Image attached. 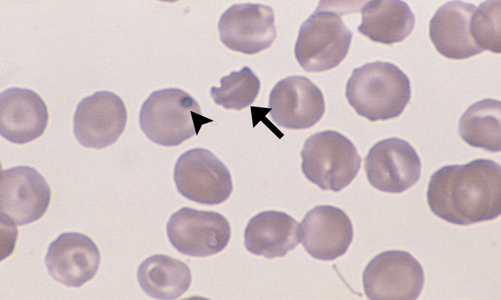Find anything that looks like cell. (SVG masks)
<instances>
[{
    "label": "cell",
    "mask_w": 501,
    "mask_h": 300,
    "mask_svg": "<svg viewBox=\"0 0 501 300\" xmlns=\"http://www.w3.org/2000/svg\"><path fill=\"white\" fill-rule=\"evenodd\" d=\"M269 106L276 124L294 129L313 127L325 111L320 89L308 78L297 75L287 77L276 84L270 95Z\"/></svg>",
    "instance_id": "13"
},
{
    "label": "cell",
    "mask_w": 501,
    "mask_h": 300,
    "mask_svg": "<svg viewBox=\"0 0 501 300\" xmlns=\"http://www.w3.org/2000/svg\"><path fill=\"white\" fill-rule=\"evenodd\" d=\"M47 106L33 90L12 87L0 94V133L8 141L24 144L41 136L47 126Z\"/></svg>",
    "instance_id": "16"
},
{
    "label": "cell",
    "mask_w": 501,
    "mask_h": 300,
    "mask_svg": "<svg viewBox=\"0 0 501 300\" xmlns=\"http://www.w3.org/2000/svg\"><path fill=\"white\" fill-rule=\"evenodd\" d=\"M220 84V87L210 89L214 102L226 109L238 110L251 105L260 88L259 79L248 66L223 77Z\"/></svg>",
    "instance_id": "22"
},
{
    "label": "cell",
    "mask_w": 501,
    "mask_h": 300,
    "mask_svg": "<svg viewBox=\"0 0 501 300\" xmlns=\"http://www.w3.org/2000/svg\"><path fill=\"white\" fill-rule=\"evenodd\" d=\"M361 12L362 22L358 31L375 42L391 44L402 42L414 26V15L402 0H370Z\"/></svg>",
    "instance_id": "19"
},
{
    "label": "cell",
    "mask_w": 501,
    "mask_h": 300,
    "mask_svg": "<svg viewBox=\"0 0 501 300\" xmlns=\"http://www.w3.org/2000/svg\"><path fill=\"white\" fill-rule=\"evenodd\" d=\"M166 232L171 244L180 253L205 257L227 246L231 228L226 217L218 213L183 207L171 215Z\"/></svg>",
    "instance_id": "8"
},
{
    "label": "cell",
    "mask_w": 501,
    "mask_h": 300,
    "mask_svg": "<svg viewBox=\"0 0 501 300\" xmlns=\"http://www.w3.org/2000/svg\"><path fill=\"white\" fill-rule=\"evenodd\" d=\"M501 0H487L481 2L472 15L471 33L483 51L501 53Z\"/></svg>",
    "instance_id": "23"
},
{
    "label": "cell",
    "mask_w": 501,
    "mask_h": 300,
    "mask_svg": "<svg viewBox=\"0 0 501 300\" xmlns=\"http://www.w3.org/2000/svg\"><path fill=\"white\" fill-rule=\"evenodd\" d=\"M301 240L300 225L286 213L260 212L248 222L244 244L250 253L267 258L285 256Z\"/></svg>",
    "instance_id": "18"
},
{
    "label": "cell",
    "mask_w": 501,
    "mask_h": 300,
    "mask_svg": "<svg viewBox=\"0 0 501 300\" xmlns=\"http://www.w3.org/2000/svg\"><path fill=\"white\" fill-rule=\"evenodd\" d=\"M345 96L360 116L372 122L386 120L399 116L410 102V81L392 63H369L353 70Z\"/></svg>",
    "instance_id": "2"
},
{
    "label": "cell",
    "mask_w": 501,
    "mask_h": 300,
    "mask_svg": "<svg viewBox=\"0 0 501 300\" xmlns=\"http://www.w3.org/2000/svg\"><path fill=\"white\" fill-rule=\"evenodd\" d=\"M425 281L418 261L408 252L389 250L373 258L363 274L366 296L371 300H415Z\"/></svg>",
    "instance_id": "6"
},
{
    "label": "cell",
    "mask_w": 501,
    "mask_h": 300,
    "mask_svg": "<svg viewBox=\"0 0 501 300\" xmlns=\"http://www.w3.org/2000/svg\"><path fill=\"white\" fill-rule=\"evenodd\" d=\"M139 121L151 141L171 147L197 135L203 124L213 120L202 115L198 103L187 92L169 88L151 93L142 105Z\"/></svg>",
    "instance_id": "3"
},
{
    "label": "cell",
    "mask_w": 501,
    "mask_h": 300,
    "mask_svg": "<svg viewBox=\"0 0 501 300\" xmlns=\"http://www.w3.org/2000/svg\"><path fill=\"white\" fill-rule=\"evenodd\" d=\"M127 120L125 105L118 95L97 91L78 104L73 116L74 134L84 147L103 149L116 141Z\"/></svg>",
    "instance_id": "11"
},
{
    "label": "cell",
    "mask_w": 501,
    "mask_h": 300,
    "mask_svg": "<svg viewBox=\"0 0 501 300\" xmlns=\"http://www.w3.org/2000/svg\"><path fill=\"white\" fill-rule=\"evenodd\" d=\"M476 8L472 3L452 0L437 10L430 21L429 36L439 53L449 59L462 60L483 51L470 30Z\"/></svg>",
    "instance_id": "17"
},
{
    "label": "cell",
    "mask_w": 501,
    "mask_h": 300,
    "mask_svg": "<svg viewBox=\"0 0 501 300\" xmlns=\"http://www.w3.org/2000/svg\"><path fill=\"white\" fill-rule=\"evenodd\" d=\"M137 279L148 296L160 300H174L190 287L191 271L183 262L170 256L156 254L143 261L137 269Z\"/></svg>",
    "instance_id": "20"
},
{
    "label": "cell",
    "mask_w": 501,
    "mask_h": 300,
    "mask_svg": "<svg viewBox=\"0 0 501 300\" xmlns=\"http://www.w3.org/2000/svg\"><path fill=\"white\" fill-rule=\"evenodd\" d=\"M421 164L416 150L397 137L376 143L364 158V169L372 187L386 193H399L415 184Z\"/></svg>",
    "instance_id": "10"
},
{
    "label": "cell",
    "mask_w": 501,
    "mask_h": 300,
    "mask_svg": "<svg viewBox=\"0 0 501 300\" xmlns=\"http://www.w3.org/2000/svg\"><path fill=\"white\" fill-rule=\"evenodd\" d=\"M174 180L181 194L205 205L224 202L233 188L226 166L212 152L200 148L180 156L175 166Z\"/></svg>",
    "instance_id": "7"
},
{
    "label": "cell",
    "mask_w": 501,
    "mask_h": 300,
    "mask_svg": "<svg viewBox=\"0 0 501 300\" xmlns=\"http://www.w3.org/2000/svg\"><path fill=\"white\" fill-rule=\"evenodd\" d=\"M501 103L487 98L471 105L461 116L458 132L468 145L492 152L501 150Z\"/></svg>",
    "instance_id": "21"
},
{
    "label": "cell",
    "mask_w": 501,
    "mask_h": 300,
    "mask_svg": "<svg viewBox=\"0 0 501 300\" xmlns=\"http://www.w3.org/2000/svg\"><path fill=\"white\" fill-rule=\"evenodd\" d=\"M300 155L304 175L323 191H340L352 181L361 168L362 159L354 145L334 130L311 135Z\"/></svg>",
    "instance_id": "5"
},
{
    "label": "cell",
    "mask_w": 501,
    "mask_h": 300,
    "mask_svg": "<svg viewBox=\"0 0 501 300\" xmlns=\"http://www.w3.org/2000/svg\"><path fill=\"white\" fill-rule=\"evenodd\" d=\"M501 170L499 164L487 159L440 168L429 183L427 198L431 211L458 225L496 218L501 214Z\"/></svg>",
    "instance_id": "1"
},
{
    "label": "cell",
    "mask_w": 501,
    "mask_h": 300,
    "mask_svg": "<svg viewBox=\"0 0 501 300\" xmlns=\"http://www.w3.org/2000/svg\"><path fill=\"white\" fill-rule=\"evenodd\" d=\"M51 200L46 180L35 169L18 166L1 170L0 212L4 222L23 226L40 219Z\"/></svg>",
    "instance_id": "9"
},
{
    "label": "cell",
    "mask_w": 501,
    "mask_h": 300,
    "mask_svg": "<svg viewBox=\"0 0 501 300\" xmlns=\"http://www.w3.org/2000/svg\"><path fill=\"white\" fill-rule=\"evenodd\" d=\"M99 250L88 236L65 232L49 244L45 262L56 281L69 287H80L95 276L100 263Z\"/></svg>",
    "instance_id": "14"
},
{
    "label": "cell",
    "mask_w": 501,
    "mask_h": 300,
    "mask_svg": "<svg viewBox=\"0 0 501 300\" xmlns=\"http://www.w3.org/2000/svg\"><path fill=\"white\" fill-rule=\"evenodd\" d=\"M301 240L313 257L333 260L343 255L353 238V228L346 213L331 205H318L306 214L300 225Z\"/></svg>",
    "instance_id": "15"
},
{
    "label": "cell",
    "mask_w": 501,
    "mask_h": 300,
    "mask_svg": "<svg viewBox=\"0 0 501 300\" xmlns=\"http://www.w3.org/2000/svg\"><path fill=\"white\" fill-rule=\"evenodd\" d=\"M343 12L320 1L301 25L295 46L296 60L307 72L337 66L346 56L352 32L342 19Z\"/></svg>",
    "instance_id": "4"
},
{
    "label": "cell",
    "mask_w": 501,
    "mask_h": 300,
    "mask_svg": "<svg viewBox=\"0 0 501 300\" xmlns=\"http://www.w3.org/2000/svg\"><path fill=\"white\" fill-rule=\"evenodd\" d=\"M218 27L222 43L246 54L268 48L276 36L273 9L261 4L232 5L221 15Z\"/></svg>",
    "instance_id": "12"
}]
</instances>
